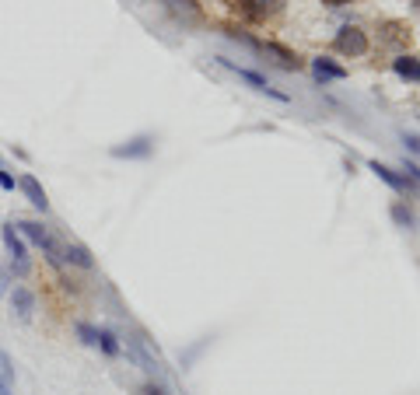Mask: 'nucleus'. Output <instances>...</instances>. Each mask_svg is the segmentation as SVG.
<instances>
[{"instance_id":"f257e3e1","label":"nucleus","mask_w":420,"mask_h":395,"mask_svg":"<svg viewBox=\"0 0 420 395\" xmlns=\"http://www.w3.org/2000/svg\"><path fill=\"white\" fill-rule=\"evenodd\" d=\"M18 227H21V234L25 238H32L46 256H49V263H60V249H56V242L49 238V231L42 227V224H32V220H18Z\"/></svg>"},{"instance_id":"f03ea898","label":"nucleus","mask_w":420,"mask_h":395,"mask_svg":"<svg viewBox=\"0 0 420 395\" xmlns=\"http://www.w3.org/2000/svg\"><path fill=\"white\" fill-rule=\"evenodd\" d=\"M18 189L28 196V203H32L35 210H42V213L49 210V199H46V193H42V186L35 182V175H21V179H18Z\"/></svg>"},{"instance_id":"7ed1b4c3","label":"nucleus","mask_w":420,"mask_h":395,"mask_svg":"<svg viewBox=\"0 0 420 395\" xmlns=\"http://www.w3.org/2000/svg\"><path fill=\"white\" fill-rule=\"evenodd\" d=\"M11 308L18 311V318H32V311H35V294H32L28 287H14V291H11Z\"/></svg>"},{"instance_id":"20e7f679","label":"nucleus","mask_w":420,"mask_h":395,"mask_svg":"<svg viewBox=\"0 0 420 395\" xmlns=\"http://www.w3.org/2000/svg\"><path fill=\"white\" fill-rule=\"evenodd\" d=\"M112 154H116V158H144V154H151V140H147V137H140V140H130L126 147H116Z\"/></svg>"},{"instance_id":"39448f33","label":"nucleus","mask_w":420,"mask_h":395,"mask_svg":"<svg viewBox=\"0 0 420 395\" xmlns=\"http://www.w3.org/2000/svg\"><path fill=\"white\" fill-rule=\"evenodd\" d=\"M4 245H7V252H11L18 263H25V259H28V252H25V242L14 234V224H7V227H4Z\"/></svg>"},{"instance_id":"423d86ee","label":"nucleus","mask_w":420,"mask_h":395,"mask_svg":"<svg viewBox=\"0 0 420 395\" xmlns=\"http://www.w3.org/2000/svg\"><path fill=\"white\" fill-rule=\"evenodd\" d=\"M63 259H67V263H78V266H85V270H92V256H88V249H81V245H67V249H63Z\"/></svg>"},{"instance_id":"0eeeda50","label":"nucleus","mask_w":420,"mask_h":395,"mask_svg":"<svg viewBox=\"0 0 420 395\" xmlns=\"http://www.w3.org/2000/svg\"><path fill=\"white\" fill-rule=\"evenodd\" d=\"M347 32H350V35H343L340 46H343V49H354V53H364V39L357 35V28H347Z\"/></svg>"},{"instance_id":"6e6552de","label":"nucleus","mask_w":420,"mask_h":395,"mask_svg":"<svg viewBox=\"0 0 420 395\" xmlns=\"http://www.w3.org/2000/svg\"><path fill=\"white\" fill-rule=\"evenodd\" d=\"M99 346H102L105 353H119V343H116V336H112V332H105V329H99Z\"/></svg>"},{"instance_id":"1a4fd4ad","label":"nucleus","mask_w":420,"mask_h":395,"mask_svg":"<svg viewBox=\"0 0 420 395\" xmlns=\"http://www.w3.org/2000/svg\"><path fill=\"white\" fill-rule=\"evenodd\" d=\"M371 172H375V175H378V179H385V182H389V186H393V189H400V179H393V172H389V168H385V165H378V161H375V165H371Z\"/></svg>"},{"instance_id":"9d476101","label":"nucleus","mask_w":420,"mask_h":395,"mask_svg":"<svg viewBox=\"0 0 420 395\" xmlns=\"http://www.w3.org/2000/svg\"><path fill=\"white\" fill-rule=\"evenodd\" d=\"M396 70H400L403 77H420V67H417V63H407V60H400V63H396Z\"/></svg>"},{"instance_id":"9b49d317","label":"nucleus","mask_w":420,"mask_h":395,"mask_svg":"<svg viewBox=\"0 0 420 395\" xmlns=\"http://www.w3.org/2000/svg\"><path fill=\"white\" fill-rule=\"evenodd\" d=\"M14 186H18V182H14V179H11V175H7V172L0 168V189H7V193H14Z\"/></svg>"},{"instance_id":"f8f14e48","label":"nucleus","mask_w":420,"mask_h":395,"mask_svg":"<svg viewBox=\"0 0 420 395\" xmlns=\"http://www.w3.org/2000/svg\"><path fill=\"white\" fill-rule=\"evenodd\" d=\"M4 284H7V277H4V270H0V294H4Z\"/></svg>"},{"instance_id":"ddd939ff","label":"nucleus","mask_w":420,"mask_h":395,"mask_svg":"<svg viewBox=\"0 0 420 395\" xmlns=\"http://www.w3.org/2000/svg\"><path fill=\"white\" fill-rule=\"evenodd\" d=\"M329 4H347V0H329Z\"/></svg>"}]
</instances>
